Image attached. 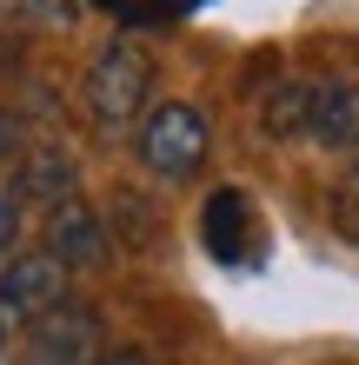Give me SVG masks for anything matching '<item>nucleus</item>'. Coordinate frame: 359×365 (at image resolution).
I'll use <instances>...</instances> for the list:
<instances>
[{"mask_svg": "<svg viewBox=\"0 0 359 365\" xmlns=\"http://www.w3.org/2000/svg\"><path fill=\"white\" fill-rule=\"evenodd\" d=\"M14 232H20V212H14V200H7V192H0V252L14 246Z\"/></svg>", "mask_w": 359, "mask_h": 365, "instance_id": "obj_12", "label": "nucleus"}, {"mask_svg": "<svg viewBox=\"0 0 359 365\" xmlns=\"http://www.w3.org/2000/svg\"><path fill=\"white\" fill-rule=\"evenodd\" d=\"M0 146H7V126H0Z\"/></svg>", "mask_w": 359, "mask_h": 365, "instance_id": "obj_14", "label": "nucleus"}, {"mask_svg": "<svg viewBox=\"0 0 359 365\" xmlns=\"http://www.w3.org/2000/svg\"><path fill=\"white\" fill-rule=\"evenodd\" d=\"M100 7H113L120 20H166L173 7H186V0H100Z\"/></svg>", "mask_w": 359, "mask_h": 365, "instance_id": "obj_11", "label": "nucleus"}, {"mask_svg": "<svg viewBox=\"0 0 359 365\" xmlns=\"http://www.w3.org/2000/svg\"><path fill=\"white\" fill-rule=\"evenodd\" d=\"M80 20L74 0H0V27H40V34H67Z\"/></svg>", "mask_w": 359, "mask_h": 365, "instance_id": "obj_8", "label": "nucleus"}, {"mask_svg": "<svg viewBox=\"0 0 359 365\" xmlns=\"http://www.w3.org/2000/svg\"><path fill=\"white\" fill-rule=\"evenodd\" d=\"M67 186H74V166L60 160V153H40V160L27 166V192H47L54 206H60V192H67Z\"/></svg>", "mask_w": 359, "mask_h": 365, "instance_id": "obj_10", "label": "nucleus"}, {"mask_svg": "<svg viewBox=\"0 0 359 365\" xmlns=\"http://www.w3.org/2000/svg\"><path fill=\"white\" fill-rule=\"evenodd\" d=\"M140 160H146V173H160V180H193L200 160H206V120L186 100L153 106V113L140 120Z\"/></svg>", "mask_w": 359, "mask_h": 365, "instance_id": "obj_2", "label": "nucleus"}, {"mask_svg": "<svg viewBox=\"0 0 359 365\" xmlns=\"http://www.w3.org/2000/svg\"><path fill=\"white\" fill-rule=\"evenodd\" d=\"M47 240H54V259H60V266H93L100 252H107V232H100V220H93V212L80 206V200L54 206Z\"/></svg>", "mask_w": 359, "mask_h": 365, "instance_id": "obj_7", "label": "nucleus"}, {"mask_svg": "<svg viewBox=\"0 0 359 365\" xmlns=\"http://www.w3.org/2000/svg\"><path fill=\"white\" fill-rule=\"evenodd\" d=\"M306 100H313V80H286L266 100V126L273 133H306Z\"/></svg>", "mask_w": 359, "mask_h": 365, "instance_id": "obj_9", "label": "nucleus"}, {"mask_svg": "<svg viewBox=\"0 0 359 365\" xmlns=\"http://www.w3.org/2000/svg\"><path fill=\"white\" fill-rule=\"evenodd\" d=\"M306 140L320 146H359V87L346 80H313V100H306Z\"/></svg>", "mask_w": 359, "mask_h": 365, "instance_id": "obj_6", "label": "nucleus"}, {"mask_svg": "<svg viewBox=\"0 0 359 365\" xmlns=\"http://www.w3.org/2000/svg\"><path fill=\"white\" fill-rule=\"evenodd\" d=\"M100 365H146V352H107Z\"/></svg>", "mask_w": 359, "mask_h": 365, "instance_id": "obj_13", "label": "nucleus"}, {"mask_svg": "<svg viewBox=\"0 0 359 365\" xmlns=\"http://www.w3.org/2000/svg\"><path fill=\"white\" fill-rule=\"evenodd\" d=\"M200 232H206V252H213L220 266L253 259V200L240 186H220L213 200H206V212H200Z\"/></svg>", "mask_w": 359, "mask_h": 365, "instance_id": "obj_5", "label": "nucleus"}, {"mask_svg": "<svg viewBox=\"0 0 359 365\" xmlns=\"http://www.w3.org/2000/svg\"><path fill=\"white\" fill-rule=\"evenodd\" d=\"M20 365H100V319L80 306H60L54 319H40Z\"/></svg>", "mask_w": 359, "mask_h": 365, "instance_id": "obj_4", "label": "nucleus"}, {"mask_svg": "<svg viewBox=\"0 0 359 365\" xmlns=\"http://www.w3.org/2000/svg\"><path fill=\"white\" fill-rule=\"evenodd\" d=\"M146 87H153V67H146V53L133 47V40H113V47H100V53H93L87 80H80V100H87L93 126L120 133V126H133V113L146 106Z\"/></svg>", "mask_w": 359, "mask_h": 365, "instance_id": "obj_1", "label": "nucleus"}, {"mask_svg": "<svg viewBox=\"0 0 359 365\" xmlns=\"http://www.w3.org/2000/svg\"><path fill=\"white\" fill-rule=\"evenodd\" d=\"M60 299H67V266H60L54 252L14 259L7 272H0V332H20V326L54 319Z\"/></svg>", "mask_w": 359, "mask_h": 365, "instance_id": "obj_3", "label": "nucleus"}]
</instances>
